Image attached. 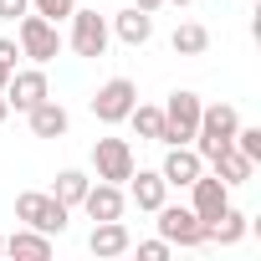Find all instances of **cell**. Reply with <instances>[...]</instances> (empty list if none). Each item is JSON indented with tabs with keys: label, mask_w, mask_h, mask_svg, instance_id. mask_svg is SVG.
I'll list each match as a JSON object with an SVG mask.
<instances>
[{
	"label": "cell",
	"mask_w": 261,
	"mask_h": 261,
	"mask_svg": "<svg viewBox=\"0 0 261 261\" xmlns=\"http://www.w3.org/2000/svg\"><path fill=\"white\" fill-rule=\"evenodd\" d=\"M41 97H51V87H46V72H41V67H31V72H11V82H6V102H11L16 113H31Z\"/></svg>",
	"instance_id": "cell-10"
},
{
	"label": "cell",
	"mask_w": 261,
	"mask_h": 261,
	"mask_svg": "<svg viewBox=\"0 0 261 261\" xmlns=\"http://www.w3.org/2000/svg\"><path fill=\"white\" fill-rule=\"evenodd\" d=\"M0 256H6V236H0Z\"/></svg>",
	"instance_id": "cell-32"
},
{
	"label": "cell",
	"mask_w": 261,
	"mask_h": 261,
	"mask_svg": "<svg viewBox=\"0 0 261 261\" xmlns=\"http://www.w3.org/2000/svg\"><path fill=\"white\" fill-rule=\"evenodd\" d=\"M16 57H21V46H16L11 36H0V62H6V67H16Z\"/></svg>",
	"instance_id": "cell-27"
},
{
	"label": "cell",
	"mask_w": 261,
	"mask_h": 261,
	"mask_svg": "<svg viewBox=\"0 0 261 261\" xmlns=\"http://www.w3.org/2000/svg\"><path fill=\"white\" fill-rule=\"evenodd\" d=\"M82 210H87L92 220H123V185H108V179L87 185V195H82Z\"/></svg>",
	"instance_id": "cell-12"
},
{
	"label": "cell",
	"mask_w": 261,
	"mask_h": 261,
	"mask_svg": "<svg viewBox=\"0 0 261 261\" xmlns=\"http://www.w3.org/2000/svg\"><path fill=\"white\" fill-rule=\"evenodd\" d=\"M241 236H246V215L225 205V210H220V215L210 220V241H215V246H236Z\"/></svg>",
	"instance_id": "cell-21"
},
{
	"label": "cell",
	"mask_w": 261,
	"mask_h": 261,
	"mask_svg": "<svg viewBox=\"0 0 261 261\" xmlns=\"http://www.w3.org/2000/svg\"><path fill=\"white\" fill-rule=\"evenodd\" d=\"M31 11V0H0V21H21Z\"/></svg>",
	"instance_id": "cell-25"
},
{
	"label": "cell",
	"mask_w": 261,
	"mask_h": 261,
	"mask_svg": "<svg viewBox=\"0 0 261 261\" xmlns=\"http://www.w3.org/2000/svg\"><path fill=\"white\" fill-rule=\"evenodd\" d=\"M67 205L57 200V195H41V190H26L21 200H16V220L21 225H31V230H46V236H62L67 230Z\"/></svg>",
	"instance_id": "cell-2"
},
{
	"label": "cell",
	"mask_w": 261,
	"mask_h": 261,
	"mask_svg": "<svg viewBox=\"0 0 261 261\" xmlns=\"http://www.w3.org/2000/svg\"><path fill=\"white\" fill-rule=\"evenodd\" d=\"M113 31H118V41H123V46H144V41L154 36V16H149V11H139V6H128L123 16H113Z\"/></svg>",
	"instance_id": "cell-17"
},
{
	"label": "cell",
	"mask_w": 261,
	"mask_h": 261,
	"mask_svg": "<svg viewBox=\"0 0 261 261\" xmlns=\"http://www.w3.org/2000/svg\"><path fill=\"white\" fill-rule=\"evenodd\" d=\"M11 72H16V67H6V62H0V92H6V82H11Z\"/></svg>",
	"instance_id": "cell-29"
},
{
	"label": "cell",
	"mask_w": 261,
	"mask_h": 261,
	"mask_svg": "<svg viewBox=\"0 0 261 261\" xmlns=\"http://www.w3.org/2000/svg\"><path fill=\"white\" fill-rule=\"evenodd\" d=\"M134 102H139V87L134 82H128V77H108L92 92V118L97 123H123L128 113H134Z\"/></svg>",
	"instance_id": "cell-6"
},
{
	"label": "cell",
	"mask_w": 261,
	"mask_h": 261,
	"mask_svg": "<svg viewBox=\"0 0 261 261\" xmlns=\"http://www.w3.org/2000/svg\"><path fill=\"white\" fill-rule=\"evenodd\" d=\"M87 185H92V179H87L82 169H62V174H57V190H51V195H57V200H62V205L72 210V205H82Z\"/></svg>",
	"instance_id": "cell-22"
},
{
	"label": "cell",
	"mask_w": 261,
	"mask_h": 261,
	"mask_svg": "<svg viewBox=\"0 0 261 261\" xmlns=\"http://www.w3.org/2000/svg\"><path fill=\"white\" fill-rule=\"evenodd\" d=\"M11 118V102H6V92H0V123H6Z\"/></svg>",
	"instance_id": "cell-30"
},
{
	"label": "cell",
	"mask_w": 261,
	"mask_h": 261,
	"mask_svg": "<svg viewBox=\"0 0 261 261\" xmlns=\"http://www.w3.org/2000/svg\"><path fill=\"white\" fill-rule=\"evenodd\" d=\"M236 149H241L251 164H261V128H236Z\"/></svg>",
	"instance_id": "cell-23"
},
{
	"label": "cell",
	"mask_w": 261,
	"mask_h": 261,
	"mask_svg": "<svg viewBox=\"0 0 261 261\" xmlns=\"http://www.w3.org/2000/svg\"><path fill=\"white\" fill-rule=\"evenodd\" d=\"M139 256H144V261H164V256H169V241H164V236H159V241H144Z\"/></svg>",
	"instance_id": "cell-26"
},
{
	"label": "cell",
	"mask_w": 261,
	"mask_h": 261,
	"mask_svg": "<svg viewBox=\"0 0 261 261\" xmlns=\"http://www.w3.org/2000/svg\"><path fill=\"white\" fill-rule=\"evenodd\" d=\"M236 128H241V118H236V108L230 102H215V108H200V123H195V154L210 164L220 149H230L236 144Z\"/></svg>",
	"instance_id": "cell-1"
},
{
	"label": "cell",
	"mask_w": 261,
	"mask_h": 261,
	"mask_svg": "<svg viewBox=\"0 0 261 261\" xmlns=\"http://www.w3.org/2000/svg\"><path fill=\"white\" fill-rule=\"evenodd\" d=\"M200 108L205 102L195 92H185V87L169 92V102H164V139L159 144H190L195 139V123H200Z\"/></svg>",
	"instance_id": "cell-5"
},
{
	"label": "cell",
	"mask_w": 261,
	"mask_h": 261,
	"mask_svg": "<svg viewBox=\"0 0 261 261\" xmlns=\"http://www.w3.org/2000/svg\"><path fill=\"white\" fill-rule=\"evenodd\" d=\"M154 215H159V236H164L169 246H185V251L210 246V225H205L195 210H185V205H159Z\"/></svg>",
	"instance_id": "cell-3"
},
{
	"label": "cell",
	"mask_w": 261,
	"mask_h": 261,
	"mask_svg": "<svg viewBox=\"0 0 261 261\" xmlns=\"http://www.w3.org/2000/svg\"><path fill=\"white\" fill-rule=\"evenodd\" d=\"M169 46H174L179 57H200V51L210 46V31H205L200 21H185V26H174V36H169Z\"/></svg>",
	"instance_id": "cell-20"
},
{
	"label": "cell",
	"mask_w": 261,
	"mask_h": 261,
	"mask_svg": "<svg viewBox=\"0 0 261 261\" xmlns=\"http://www.w3.org/2000/svg\"><path fill=\"white\" fill-rule=\"evenodd\" d=\"M92 169L108 185H128V174H134V149H128V139H97L92 144Z\"/></svg>",
	"instance_id": "cell-7"
},
{
	"label": "cell",
	"mask_w": 261,
	"mask_h": 261,
	"mask_svg": "<svg viewBox=\"0 0 261 261\" xmlns=\"http://www.w3.org/2000/svg\"><path fill=\"white\" fill-rule=\"evenodd\" d=\"M164 6H190V0H164Z\"/></svg>",
	"instance_id": "cell-31"
},
{
	"label": "cell",
	"mask_w": 261,
	"mask_h": 261,
	"mask_svg": "<svg viewBox=\"0 0 261 261\" xmlns=\"http://www.w3.org/2000/svg\"><path fill=\"white\" fill-rule=\"evenodd\" d=\"M128 190H134V205L139 210H159L164 205V195H169V185H164V174L159 169H134V174H128Z\"/></svg>",
	"instance_id": "cell-15"
},
{
	"label": "cell",
	"mask_w": 261,
	"mask_h": 261,
	"mask_svg": "<svg viewBox=\"0 0 261 261\" xmlns=\"http://www.w3.org/2000/svg\"><path fill=\"white\" fill-rule=\"evenodd\" d=\"M16 46H21V57H31L36 67H46L57 51H62V31H57V21H46V16H21V36H16Z\"/></svg>",
	"instance_id": "cell-4"
},
{
	"label": "cell",
	"mask_w": 261,
	"mask_h": 261,
	"mask_svg": "<svg viewBox=\"0 0 261 261\" xmlns=\"http://www.w3.org/2000/svg\"><path fill=\"white\" fill-rule=\"evenodd\" d=\"M123 123H134V134L149 139V144L164 139V108H144V102H134V113H128Z\"/></svg>",
	"instance_id": "cell-19"
},
{
	"label": "cell",
	"mask_w": 261,
	"mask_h": 261,
	"mask_svg": "<svg viewBox=\"0 0 261 261\" xmlns=\"http://www.w3.org/2000/svg\"><path fill=\"white\" fill-rule=\"evenodd\" d=\"M210 169H215V179H220V185H230V190H236V185H251V174H256V164H251L236 144H230V149H220V154L210 159Z\"/></svg>",
	"instance_id": "cell-16"
},
{
	"label": "cell",
	"mask_w": 261,
	"mask_h": 261,
	"mask_svg": "<svg viewBox=\"0 0 261 261\" xmlns=\"http://www.w3.org/2000/svg\"><path fill=\"white\" fill-rule=\"evenodd\" d=\"M67 21H72V51H77V57H102V51H108L113 31H108V21H102L97 11H72Z\"/></svg>",
	"instance_id": "cell-8"
},
{
	"label": "cell",
	"mask_w": 261,
	"mask_h": 261,
	"mask_svg": "<svg viewBox=\"0 0 261 261\" xmlns=\"http://www.w3.org/2000/svg\"><path fill=\"white\" fill-rule=\"evenodd\" d=\"M134 6H139V11H149V16H154V11H159V6H164V0H134Z\"/></svg>",
	"instance_id": "cell-28"
},
{
	"label": "cell",
	"mask_w": 261,
	"mask_h": 261,
	"mask_svg": "<svg viewBox=\"0 0 261 261\" xmlns=\"http://www.w3.org/2000/svg\"><path fill=\"white\" fill-rule=\"evenodd\" d=\"M36 6V16H46V21H67L72 11H77V0H31Z\"/></svg>",
	"instance_id": "cell-24"
},
{
	"label": "cell",
	"mask_w": 261,
	"mask_h": 261,
	"mask_svg": "<svg viewBox=\"0 0 261 261\" xmlns=\"http://www.w3.org/2000/svg\"><path fill=\"white\" fill-rule=\"evenodd\" d=\"M128 246H134V236H128V225H123V220H97V225H92V236H87V251H92V256H102V261H108V256H123Z\"/></svg>",
	"instance_id": "cell-13"
},
{
	"label": "cell",
	"mask_w": 261,
	"mask_h": 261,
	"mask_svg": "<svg viewBox=\"0 0 261 261\" xmlns=\"http://www.w3.org/2000/svg\"><path fill=\"white\" fill-rule=\"evenodd\" d=\"M26 118H31V134H36V139H62L67 128H72V118H67V108H62L57 97H41Z\"/></svg>",
	"instance_id": "cell-14"
},
{
	"label": "cell",
	"mask_w": 261,
	"mask_h": 261,
	"mask_svg": "<svg viewBox=\"0 0 261 261\" xmlns=\"http://www.w3.org/2000/svg\"><path fill=\"white\" fill-rule=\"evenodd\" d=\"M205 169V159L190 149V144H169V154H164V164H159V174H164V185H179V190H190V179Z\"/></svg>",
	"instance_id": "cell-11"
},
{
	"label": "cell",
	"mask_w": 261,
	"mask_h": 261,
	"mask_svg": "<svg viewBox=\"0 0 261 261\" xmlns=\"http://www.w3.org/2000/svg\"><path fill=\"white\" fill-rule=\"evenodd\" d=\"M6 256H26V261H46L51 256V236L46 230H16V236H6Z\"/></svg>",
	"instance_id": "cell-18"
},
{
	"label": "cell",
	"mask_w": 261,
	"mask_h": 261,
	"mask_svg": "<svg viewBox=\"0 0 261 261\" xmlns=\"http://www.w3.org/2000/svg\"><path fill=\"white\" fill-rule=\"evenodd\" d=\"M225 205H230V185H220L215 174H205V169H200V174L190 179V210H195V215L210 225V220H215Z\"/></svg>",
	"instance_id": "cell-9"
}]
</instances>
